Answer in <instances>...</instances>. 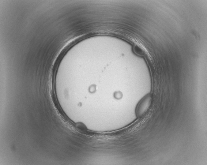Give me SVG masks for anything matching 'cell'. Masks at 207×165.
Masks as SVG:
<instances>
[{"label": "cell", "instance_id": "7a4b0ae2", "mask_svg": "<svg viewBox=\"0 0 207 165\" xmlns=\"http://www.w3.org/2000/svg\"><path fill=\"white\" fill-rule=\"evenodd\" d=\"M122 96V94L120 92H117L115 93V97L117 99H120Z\"/></svg>", "mask_w": 207, "mask_h": 165}, {"label": "cell", "instance_id": "6da1fadb", "mask_svg": "<svg viewBox=\"0 0 207 165\" xmlns=\"http://www.w3.org/2000/svg\"><path fill=\"white\" fill-rule=\"evenodd\" d=\"M152 101V97L150 94L144 96L140 101L136 109V114L139 118L142 117L147 112Z\"/></svg>", "mask_w": 207, "mask_h": 165}]
</instances>
